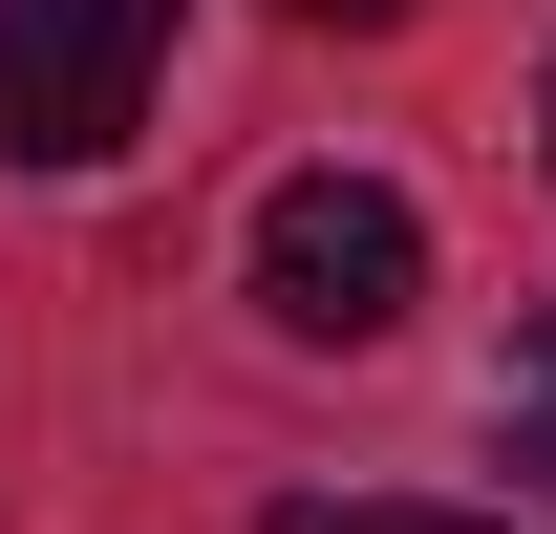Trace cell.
<instances>
[{
  "label": "cell",
  "instance_id": "2",
  "mask_svg": "<svg viewBox=\"0 0 556 534\" xmlns=\"http://www.w3.org/2000/svg\"><path fill=\"white\" fill-rule=\"evenodd\" d=\"M150 65H172V0H0V150L108 171L150 129Z\"/></svg>",
  "mask_w": 556,
  "mask_h": 534
},
{
  "label": "cell",
  "instance_id": "5",
  "mask_svg": "<svg viewBox=\"0 0 556 534\" xmlns=\"http://www.w3.org/2000/svg\"><path fill=\"white\" fill-rule=\"evenodd\" d=\"M300 22H428V0H300Z\"/></svg>",
  "mask_w": 556,
  "mask_h": 534
},
{
  "label": "cell",
  "instance_id": "4",
  "mask_svg": "<svg viewBox=\"0 0 556 534\" xmlns=\"http://www.w3.org/2000/svg\"><path fill=\"white\" fill-rule=\"evenodd\" d=\"M514 428H535V470H556V321L514 342Z\"/></svg>",
  "mask_w": 556,
  "mask_h": 534
},
{
  "label": "cell",
  "instance_id": "1",
  "mask_svg": "<svg viewBox=\"0 0 556 534\" xmlns=\"http://www.w3.org/2000/svg\"><path fill=\"white\" fill-rule=\"evenodd\" d=\"M428 300V214L386 171H278L257 193V321L278 342H386Z\"/></svg>",
  "mask_w": 556,
  "mask_h": 534
},
{
  "label": "cell",
  "instance_id": "3",
  "mask_svg": "<svg viewBox=\"0 0 556 534\" xmlns=\"http://www.w3.org/2000/svg\"><path fill=\"white\" fill-rule=\"evenodd\" d=\"M257 534H471V513H407V492H300V513H257Z\"/></svg>",
  "mask_w": 556,
  "mask_h": 534
},
{
  "label": "cell",
  "instance_id": "6",
  "mask_svg": "<svg viewBox=\"0 0 556 534\" xmlns=\"http://www.w3.org/2000/svg\"><path fill=\"white\" fill-rule=\"evenodd\" d=\"M535 129H556V86H535Z\"/></svg>",
  "mask_w": 556,
  "mask_h": 534
}]
</instances>
